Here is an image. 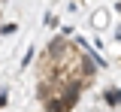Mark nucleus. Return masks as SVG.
<instances>
[{"label":"nucleus","instance_id":"obj_1","mask_svg":"<svg viewBox=\"0 0 121 112\" xmlns=\"http://www.w3.org/2000/svg\"><path fill=\"white\" fill-rule=\"evenodd\" d=\"M106 103H109V106H118V103H121V88H115V91H106Z\"/></svg>","mask_w":121,"mask_h":112},{"label":"nucleus","instance_id":"obj_2","mask_svg":"<svg viewBox=\"0 0 121 112\" xmlns=\"http://www.w3.org/2000/svg\"><path fill=\"white\" fill-rule=\"evenodd\" d=\"M118 39H121V27H118Z\"/></svg>","mask_w":121,"mask_h":112}]
</instances>
